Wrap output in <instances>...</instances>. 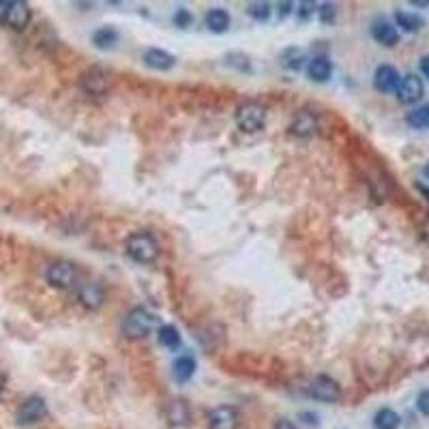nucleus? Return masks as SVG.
<instances>
[{
    "label": "nucleus",
    "instance_id": "obj_1",
    "mask_svg": "<svg viewBox=\"0 0 429 429\" xmlns=\"http://www.w3.org/2000/svg\"><path fill=\"white\" fill-rule=\"evenodd\" d=\"M124 251L138 264H153L159 255V245L153 234L134 232V234H129V238L124 243Z\"/></svg>",
    "mask_w": 429,
    "mask_h": 429
},
{
    "label": "nucleus",
    "instance_id": "obj_2",
    "mask_svg": "<svg viewBox=\"0 0 429 429\" xmlns=\"http://www.w3.org/2000/svg\"><path fill=\"white\" fill-rule=\"evenodd\" d=\"M155 326H157V316L144 307L132 309L122 320V333L129 339H144L146 335H151L155 331Z\"/></svg>",
    "mask_w": 429,
    "mask_h": 429
},
{
    "label": "nucleus",
    "instance_id": "obj_3",
    "mask_svg": "<svg viewBox=\"0 0 429 429\" xmlns=\"http://www.w3.org/2000/svg\"><path fill=\"white\" fill-rule=\"evenodd\" d=\"M236 124L245 134H257L267 124V110L257 101H245L236 108Z\"/></svg>",
    "mask_w": 429,
    "mask_h": 429
},
{
    "label": "nucleus",
    "instance_id": "obj_4",
    "mask_svg": "<svg viewBox=\"0 0 429 429\" xmlns=\"http://www.w3.org/2000/svg\"><path fill=\"white\" fill-rule=\"evenodd\" d=\"M309 397L322 404H337L341 399V386L328 376H316L307 386Z\"/></svg>",
    "mask_w": 429,
    "mask_h": 429
},
{
    "label": "nucleus",
    "instance_id": "obj_5",
    "mask_svg": "<svg viewBox=\"0 0 429 429\" xmlns=\"http://www.w3.org/2000/svg\"><path fill=\"white\" fill-rule=\"evenodd\" d=\"M46 279L50 286L60 290H71L77 283V269L71 262H54L46 271Z\"/></svg>",
    "mask_w": 429,
    "mask_h": 429
},
{
    "label": "nucleus",
    "instance_id": "obj_6",
    "mask_svg": "<svg viewBox=\"0 0 429 429\" xmlns=\"http://www.w3.org/2000/svg\"><path fill=\"white\" fill-rule=\"evenodd\" d=\"M46 414H48V404H46V399L39 397V395H32V397H28V399L20 406V410H18V423H20V425H34V423H39L41 418H46Z\"/></svg>",
    "mask_w": 429,
    "mask_h": 429
},
{
    "label": "nucleus",
    "instance_id": "obj_7",
    "mask_svg": "<svg viewBox=\"0 0 429 429\" xmlns=\"http://www.w3.org/2000/svg\"><path fill=\"white\" fill-rule=\"evenodd\" d=\"M241 416L234 406H217L208 414V427L210 429H238Z\"/></svg>",
    "mask_w": 429,
    "mask_h": 429
},
{
    "label": "nucleus",
    "instance_id": "obj_8",
    "mask_svg": "<svg viewBox=\"0 0 429 429\" xmlns=\"http://www.w3.org/2000/svg\"><path fill=\"white\" fill-rule=\"evenodd\" d=\"M402 75L393 65H380L373 73V86L378 93H397Z\"/></svg>",
    "mask_w": 429,
    "mask_h": 429
},
{
    "label": "nucleus",
    "instance_id": "obj_9",
    "mask_svg": "<svg viewBox=\"0 0 429 429\" xmlns=\"http://www.w3.org/2000/svg\"><path fill=\"white\" fill-rule=\"evenodd\" d=\"M425 95V86H423V79L414 73H408L402 77V84H399V89H397V99L399 103H416L421 97Z\"/></svg>",
    "mask_w": 429,
    "mask_h": 429
},
{
    "label": "nucleus",
    "instance_id": "obj_10",
    "mask_svg": "<svg viewBox=\"0 0 429 429\" xmlns=\"http://www.w3.org/2000/svg\"><path fill=\"white\" fill-rule=\"evenodd\" d=\"M82 89L91 97H103L108 93V75H105V71L99 69V67H93L91 71H86L82 75Z\"/></svg>",
    "mask_w": 429,
    "mask_h": 429
},
{
    "label": "nucleus",
    "instance_id": "obj_11",
    "mask_svg": "<svg viewBox=\"0 0 429 429\" xmlns=\"http://www.w3.org/2000/svg\"><path fill=\"white\" fill-rule=\"evenodd\" d=\"M316 129H318V118L309 110H300L290 124V132L298 138H312L316 134Z\"/></svg>",
    "mask_w": 429,
    "mask_h": 429
},
{
    "label": "nucleus",
    "instance_id": "obj_12",
    "mask_svg": "<svg viewBox=\"0 0 429 429\" xmlns=\"http://www.w3.org/2000/svg\"><path fill=\"white\" fill-rule=\"evenodd\" d=\"M142 60L153 71H169V69H174V65H177L174 56H172L169 52H165V50H159V48H148L144 52Z\"/></svg>",
    "mask_w": 429,
    "mask_h": 429
},
{
    "label": "nucleus",
    "instance_id": "obj_13",
    "mask_svg": "<svg viewBox=\"0 0 429 429\" xmlns=\"http://www.w3.org/2000/svg\"><path fill=\"white\" fill-rule=\"evenodd\" d=\"M371 37L380 43V46H384V48H393V46H397V43H399V30L391 22H386V20L373 22Z\"/></svg>",
    "mask_w": 429,
    "mask_h": 429
},
{
    "label": "nucleus",
    "instance_id": "obj_14",
    "mask_svg": "<svg viewBox=\"0 0 429 429\" xmlns=\"http://www.w3.org/2000/svg\"><path fill=\"white\" fill-rule=\"evenodd\" d=\"M30 7L24 0H9V11H7V24L15 30H24L30 24Z\"/></svg>",
    "mask_w": 429,
    "mask_h": 429
},
{
    "label": "nucleus",
    "instance_id": "obj_15",
    "mask_svg": "<svg viewBox=\"0 0 429 429\" xmlns=\"http://www.w3.org/2000/svg\"><path fill=\"white\" fill-rule=\"evenodd\" d=\"M79 300H82V305L84 307H89V309H99L103 305V300H105V292L99 283L95 281H89V283H84L79 288Z\"/></svg>",
    "mask_w": 429,
    "mask_h": 429
},
{
    "label": "nucleus",
    "instance_id": "obj_16",
    "mask_svg": "<svg viewBox=\"0 0 429 429\" xmlns=\"http://www.w3.org/2000/svg\"><path fill=\"white\" fill-rule=\"evenodd\" d=\"M189 406L185 399H172L165 408V418L169 421V425H174V427H183L189 423Z\"/></svg>",
    "mask_w": 429,
    "mask_h": 429
},
{
    "label": "nucleus",
    "instance_id": "obj_17",
    "mask_svg": "<svg viewBox=\"0 0 429 429\" xmlns=\"http://www.w3.org/2000/svg\"><path fill=\"white\" fill-rule=\"evenodd\" d=\"M307 73H309V77L314 82H326L333 75V65H331V60L326 56H314L309 60Z\"/></svg>",
    "mask_w": 429,
    "mask_h": 429
},
{
    "label": "nucleus",
    "instance_id": "obj_18",
    "mask_svg": "<svg viewBox=\"0 0 429 429\" xmlns=\"http://www.w3.org/2000/svg\"><path fill=\"white\" fill-rule=\"evenodd\" d=\"M230 13L226 9H210L204 18V24L210 32H226L230 28Z\"/></svg>",
    "mask_w": 429,
    "mask_h": 429
},
{
    "label": "nucleus",
    "instance_id": "obj_19",
    "mask_svg": "<svg viewBox=\"0 0 429 429\" xmlns=\"http://www.w3.org/2000/svg\"><path fill=\"white\" fill-rule=\"evenodd\" d=\"M193 373H196V361L189 354L179 357L174 365H172V376H174L177 382H187L193 378Z\"/></svg>",
    "mask_w": 429,
    "mask_h": 429
},
{
    "label": "nucleus",
    "instance_id": "obj_20",
    "mask_svg": "<svg viewBox=\"0 0 429 429\" xmlns=\"http://www.w3.org/2000/svg\"><path fill=\"white\" fill-rule=\"evenodd\" d=\"M93 43L99 50H112L118 43V30L112 26H101L93 32Z\"/></svg>",
    "mask_w": 429,
    "mask_h": 429
},
{
    "label": "nucleus",
    "instance_id": "obj_21",
    "mask_svg": "<svg viewBox=\"0 0 429 429\" xmlns=\"http://www.w3.org/2000/svg\"><path fill=\"white\" fill-rule=\"evenodd\" d=\"M281 65L290 71H298V69H303L305 60H307V54L303 48H286L279 56Z\"/></svg>",
    "mask_w": 429,
    "mask_h": 429
},
{
    "label": "nucleus",
    "instance_id": "obj_22",
    "mask_svg": "<svg viewBox=\"0 0 429 429\" xmlns=\"http://www.w3.org/2000/svg\"><path fill=\"white\" fill-rule=\"evenodd\" d=\"M399 414L393 408H382L373 416V429H399Z\"/></svg>",
    "mask_w": 429,
    "mask_h": 429
},
{
    "label": "nucleus",
    "instance_id": "obj_23",
    "mask_svg": "<svg viewBox=\"0 0 429 429\" xmlns=\"http://www.w3.org/2000/svg\"><path fill=\"white\" fill-rule=\"evenodd\" d=\"M157 339H159V343H161L163 348H169V350L181 348V333H179L177 326H172V324H163V326H159V331H157Z\"/></svg>",
    "mask_w": 429,
    "mask_h": 429
},
{
    "label": "nucleus",
    "instance_id": "obj_24",
    "mask_svg": "<svg viewBox=\"0 0 429 429\" xmlns=\"http://www.w3.org/2000/svg\"><path fill=\"white\" fill-rule=\"evenodd\" d=\"M395 22L406 32H416V30H421L425 26V20L421 15H416V13H410V11H397Z\"/></svg>",
    "mask_w": 429,
    "mask_h": 429
},
{
    "label": "nucleus",
    "instance_id": "obj_25",
    "mask_svg": "<svg viewBox=\"0 0 429 429\" xmlns=\"http://www.w3.org/2000/svg\"><path fill=\"white\" fill-rule=\"evenodd\" d=\"M406 122L412 129H429V103H423L406 114Z\"/></svg>",
    "mask_w": 429,
    "mask_h": 429
},
{
    "label": "nucleus",
    "instance_id": "obj_26",
    "mask_svg": "<svg viewBox=\"0 0 429 429\" xmlns=\"http://www.w3.org/2000/svg\"><path fill=\"white\" fill-rule=\"evenodd\" d=\"M247 11L255 22H267L271 18V5L269 3H251Z\"/></svg>",
    "mask_w": 429,
    "mask_h": 429
},
{
    "label": "nucleus",
    "instance_id": "obj_27",
    "mask_svg": "<svg viewBox=\"0 0 429 429\" xmlns=\"http://www.w3.org/2000/svg\"><path fill=\"white\" fill-rule=\"evenodd\" d=\"M318 15H320V22L322 24H333L335 22V15H337V9H335V5H322L320 9H318Z\"/></svg>",
    "mask_w": 429,
    "mask_h": 429
},
{
    "label": "nucleus",
    "instance_id": "obj_28",
    "mask_svg": "<svg viewBox=\"0 0 429 429\" xmlns=\"http://www.w3.org/2000/svg\"><path fill=\"white\" fill-rule=\"evenodd\" d=\"M191 22H193V15L189 13V9H185V7L177 9V13H174V24H177L179 28H187Z\"/></svg>",
    "mask_w": 429,
    "mask_h": 429
},
{
    "label": "nucleus",
    "instance_id": "obj_29",
    "mask_svg": "<svg viewBox=\"0 0 429 429\" xmlns=\"http://www.w3.org/2000/svg\"><path fill=\"white\" fill-rule=\"evenodd\" d=\"M416 410L423 414V416H429V389L421 391L418 397H416Z\"/></svg>",
    "mask_w": 429,
    "mask_h": 429
},
{
    "label": "nucleus",
    "instance_id": "obj_30",
    "mask_svg": "<svg viewBox=\"0 0 429 429\" xmlns=\"http://www.w3.org/2000/svg\"><path fill=\"white\" fill-rule=\"evenodd\" d=\"M314 11H318L314 3H298V5H296V15H298L300 20H307V18H312V15H314Z\"/></svg>",
    "mask_w": 429,
    "mask_h": 429
},
{
    "label": "nucleus",
    "instance_id": "obj_31",
    "mask_svg": "<svg viewBox=\"0 0 429 429\" xmlns=\"http://www.w3.org/2000/svg\"><path fill=\"white\" fill-rule=\"evenodd\" d=\"M275 429H298V427H296L290 418H277Z\"/></svg>",
    "mask_w": 429,
    "mask_h": 429
},
{
    "label": "nucleus",
    "instance_id": "obj_32",
    "mask_svg": "<svg viewBox=\"0 0 429 429\" xmlns=\"http://www.w3.org/2000/svg\"><path fill=\"white\" fill-rule=\"evenodd\" d=\"M298 418H303L307 425H318V414H312V412H300Z\"/></svg>",
    "mask_w": 429,
    "mask_h": 429
},
{
    "label": "nucleus",
    "instance_id": "obj_33",
    "mask_svg": "<svg viewBox=\"0 0 429 429\" xmlns=\"http://www.w3.org/2000/svg\"><path fill=\"white\" fill-rule=\"evenodd\" d=\"M418 67H421V73L429 79V54H425L423 58H421V63H418Z\"/></svg>",
    "mask_w": 429,
    "mask_h": 429
},
{
    "label": "nucleus",
    "instance_id": "obj_34",
    "mask_svg": "<svg viewBox=\"0 0 429 429\" xmlns=\"http://www.w3.org/2000/svg\"><path fill=\"white\" fill-rule=\"evenodd\" d=\"M7 11H9V0H0V22H7Z\"/></svg>",
    "mask_w": 429,
    "mask_h": 429
},
{
    "label": "nucleus",
    "instance_id": "obj_35",
    "mask_svg": "<svg viewBox=\"0 0 429 429\" xmlns=\"http://www.w3.org/2000/svg\"><path fill=\"white\" fill-rule=\"evenodd\" d=\"M292 7H294L292 3H281V5H279V9H281V11H279V18L283 20V18L292 11Z\"/></svg>",
    "mask_w": 429,
    "mask_h": 429
},
{
    "label": "nucleus",
    "instance_id": "obj_36",
    "mask_svg": "<svg viewBox=\"0 0 429 429\" xmlns=\"http://www.w3.org/2000/svg\"><path fill=\"white\" fill-rule=\"evenodd\" d=\"M416 189H418V191L425 196V200L429 202V187H427V185H423V183H416Z\"/></svg>",
    "mask_w": 429,
    "mask_h": 429
},
{
    "label": "nucleus",
    "instance_id": "obj_37",
    "mask_svg": "<svg viewBox=\"0 0 429 429\" xmlns=\"http://www.w3.org/2000/svg\"><path fill=\"white\" fill-rule=\"evenodd\" d=\"M412 7H429V0H412Z\"/></svg>",
    "mask_w": 429,
    "mask_h": 429
},
{
    "label": "nucleus",
    "instance_id": "obj_38",
    "mask_svg": "<svg viewBox=\"0 0 429 429\" xmlns=\"http://www.w3.org/2000/svg\"><path fill=\"white\" fill-rule=\"evenodd\" d=\"M423 177H425V181H429V161L423 165Z\"/></svg>",
    "mask_w": 429,
    "mask_h": 429
},
{
    "label": "nucleus",
    "instance_id": "obj_39",
    "mask_svg": "<svg viewBox=\"0 0 429 429\" xmlns=\"http://www.w3.org/2000/svg\"><path fill=\"white\" fill-rule=\"evenodd\" d=\"M3 389H5V373L0 371V391H3Z\"/></svg>",
    "mask_w": 429,
    "mask_h": 429
},
{
    "label": "nucleus",
    "instance_id": "obj_40",
    "mask_svg": "<svg viewBox=\"0 0 429 429\" xmlns=\"http://www.w3.org/2000/svg\"><path fill=\"white\" fill-rule=\"evenodd\" d=\"M425 234H427V236H429V224H427V226H425Z\"/></svg>",
    "mask_w": 429,
    "mask_h": 429
}]
</instances>
